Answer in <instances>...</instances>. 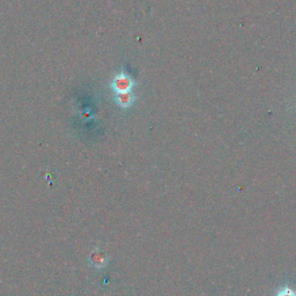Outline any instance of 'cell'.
<instances>
[{
    "label": "cell",
    "mask_w": 296,
    "mask_h": 296,
    "mask_svg": "<svg viewBox=\"0 0 296 296\" xmlns=\"http://www.w3.org/2000/svg\"><path fill=\"white\" fill-rule=\"evenodd\" d=\"M275 296H296V290H294L288 285H285L277 290Z\"/></svg>",
    "instance_id": "3957f363"
},
{
    "label": "cell",
    "mask_w": 296,
    "mask_h": 296,
    "mask_svg": "<svg viewBox=\"0 0 296 296\" xmlns=\"http://www.w3.org/2000/svg\"><path fill=\"white\" fill-rule=\"evenodd\" d=\"M115 102L122 109H127L132 107V104L134 102L133 92L124 93V94H115Z\"/></svg>",
    "instance_id": "7a4b0ae2"
},
{
    "label": "cell",
    "mask_w": 296,
    "mask_h": 296,
    "mask_svg": "<svg viewBox=\"0 0 296 296\" xmlns=\"http://www.w3.org/2000/svg\"><path fill=\"white\" fill-rule=\"evenodd\" d=\"M135 82L126 72H119L113 77L111 81V88L113 94H124L132 93Z\"/></svg>",
    "instance_id": "6da1fadb"
}]
</instances>
